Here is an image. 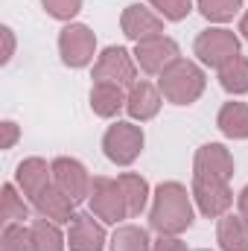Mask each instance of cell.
I'll use <instances>...</instances> for the list:
<instances>
[{"label":"cell","instance_id":"1","mask_svg":"<svg viewBox=\"0 0 248 251\" xmlns=\"http://www.w3.org/2000/svg\"><path fill=\"white\" fill-rule=\"evenodd\" d=\"M193 193H187L178 181H161L152 193V207H149V228L158 234L178 237L193 225Z\"/></svg>","mask_w":248,"mask_h":251},{"label":"cell","instance_id":"2","mask_svg":"<svg viewBox=\"0 0 248 251\" xmlns=\"http://www.w3.org/2000/svg\"><path fill=\"white\" fill-rule=\"evenodd\" d=\"M204 85H207L204 70L190 59H175L158 76V88H161L164 100L173 105H193L204 94Z\"/></svg>","mask_w":248,"mask_h":251},{"label":"cell","instance_id":"3","mask_svg":"<svg viewBox=\"0 0 248 251\" xmlns=\"http://www.w3.org/2000/svg\"><path fill=\"white\" fill-rule=\"evenodd\" d=\"M143 143H146V134L134 120H117L102 134V152L117 167L134 164L140 158V152H143Z\"/></svg>","mask_w":248,"mask_h":251},{"label":"cell","instance_id":"4","mask_svg":"<svg viewBox=\"0 0 248 251\" xmlns=\"http://www.w3.org/2000/svg\"><path fill=\"white\" fill-rule=\"evenodd\" d=\"M88 204H91V213L105 222V225H117L128 216V201H125L123 187L117 184V178H108V176H97L91 181V196H88Z\"/></svg>","mask_w":248,"mask_h":251},{"label":"cell","instance_id":"5","mask_svg":"<svg viewBox=\"0 0 248 251\" xmlns=\"http://www.w3.org/2000/svg\"><path fill=\"white\" fill-rule=\"evenodd\" d=\"M193 53L198 56V62L204 67H225L231 59L240 56V38L234 29H225V26H210L204 32H198L196 44H193Z\"/></svg>","mask_w":248,"mask_h":251},{"label":"cell","instance_id":"6","mask_svg":"<svg viewBox=\"0 0 248 251\" xmlns=\"http://www.w3.org/2000/svg\"><path fill=\"white\" fill-rule=\"evenodd\" d=\"M94 82H105V85H117L128 91L137 82V62L134 53H128L125 47H105L97 62H94Z\"/></svg>","mask_w":248,"mask_h":251},{"label":"cell","instance_id":"7","mask_svg":"<svg viewBox=\"0 0 248 251\" xmlns=\"http://www.w3.org/2000/svg\"><path fill=\"white\" fill-rule=\"evenodd\" d=\"M59 56L67 67H88L97 56V35L85 24H67L59 32Z\"/></svg>","mask_w":248,"mask_h":251},{"label":"cell","instance_id":"8","mask_svg":"<svg viewBox=\"0 0 248 251\" xmlns=\"http://www.w3.org/2000/svg\"><path fill=\"white\" fill-rule=\"evenodd\" d=\"M193 201L196 207L210 216V219H219L231 210L234 204V193L228 187V181L222 178H210V176H193Z\"/></svg>","mask_w":248,"mask_h":251},{"label":"cell","instance_id":"9","mask_svg":"<svg viewBox=\"0 0 248 251\" xmlns=\"http://www.w3.org/2000/svg\"><path fill=\"white\" fill-rule=\"evenodd\" d=\"M175 59H181V53H178V44L170 35H155V38H146V41L134 44V62L149 76H161Z\"/></svg>","mask_w":248,"mask_h":251},{"label":"cell","instance_id":"10","mask_svg":"<svg viewBox=\"0 0 248 251\" xmlns=\"http://www.w3.org/2000/svg\"><path fill=\"white\" fill-rule=\"evenodd\" d=\"M91 181H94V178L88 176V170H85L82 161L64 158V155L53 161V184L62 190L64 196H70L76 204L91 196Z\"/></svg>","mask_w":248,"mask_h":251},{"label":"cell","instance_id":"11","mask_svg":"<svg viewBox=\"0 0 248 251\" xmlns=\"http://www.w3.org/2000/svg\"><path fill=\"white\" fill-rule=\"evenodd\" d=\"M120 26H123V35L131 38L134 44L137 41H146V38H155V35H164V18L143 6V3H131L123 9V18H120Z\"/></svg>","mask_w":248,"mask_h":251},{"label":"cell","instance_id":"12","mask_svg":"<svg viewBox=\"0 0 248 251\" xmlns=\"http://www.w3.org/2000/svg\"><path fill=\"white\" fill-rule=\"evenodd\" d=\"M108 243L102 222L94 213H76L67 225V249L70 251H102Z\"/></svg>","mask_w":248,"mask_h":251},{"label":"cell","instance_id":"13","mask_svg":"<svg viewBox=\"0 0 248 251\" xmlns=\"http://www.w3.org/2000/svg\"><path fill=\"white\" fill-rule=\"evenodd\" d=\"M161 105H164V94H161V88L152 85V82H143V79H140V82H134V85L128 88V94H125V111H128V117H131L134 123H146V120L158 117Z\"/></svg>","mask_w":248,"mask_h":251},{"label":"cell","instance_id":"14","mask_svg":"<svg viewBox=\"0 0 248 251\" xmlns=\"http://www.w3.org/2000/svg\"><path fill=\"white\" fill-rule=\"evenodd\" d=\"M193 176H210V178L231 181V176H234V155L222 143H204V146L196 149Z\"/></svg>","mask_w":248,"mask_h":251},{"label":"cell","instance_id":"15","mask_svg":"<svg viewBox=\"0 0 248 251\" xmlns=\"http://www.w3.org/2000/svg\"><path fill=\"white\" fill-rule=\"evenodd\" d=\"M32 207H35V213H38L41 219H50V222H56V225H70V219L76 216V210H73L76 201H73L70 196H64L56 184H47V187L41 190V193L32 199Z\"/></svg>","mask_w":248,"mask_h":251},{"label":"cell","instance_id":"16","mask_svg":"<svg viewBox=\"0 0 248 251\" xmlns=\"http://www.w3.org/2000/svg\"><path fill=\"white\" fill-rule=\"evenodd\" d=\"M15 184L32 201L47 184H53V164H47L44 158H26V161H21L18 170H15Z\"/></svg>","mask_w":248,"mask_h":251},{"label":"cell","instance_id":"17","mask_svg":"<svg viewBox=\"0 0 248 251\" xmlns=\"http://www.w3.org/2000/svg\"><path fill=\"white\" fill-rule=\"evenodd\" d=\"M216 243L222 251H248V219L243 213H225L216 225Z\"/></svg>","mask_w":248,"mask_h":251},{"label":"cell","instance_id":"18","mask_svg":"<svg viewBox=\"0 0 248 251\" xmlns=\"http://www.w3.org/2000/svg\"><path fill=\"white\" fill-rule=\"evenodd\" d=\"M125 94H128V91L117 88V85L94 82V88H91V111H94L97 117H102V120L117 117L125 108Z\"/></svg>","mask_w":248,"mask_h":251},{"label":"cell","instance_id":"19","mask_svg":"<svg viewBox=\"0 0 248 251\" xmlns=\"http://www.w3.org/2000/svg\"><path fill=\"white\" fill-rule=\"evenodd\" d=\"M216 126L231 140H248V102H225L219 108Z\"/></svg>","mask_w":248,"mask_h":251},{"label":"cell","instance_id":"20","mask_svg":"<svg viewBox=\"0 0 248 251\" xmlns=\"http://www.w3.org/2000/svg\"><path fill=\"white\" fill-rule=\"evenodd\" d=\"M117 184H120L123 193H125L128 216H140V213L146 210V204H149V196H152L149 181H146L140 173H123V176H117Z\"/></svg>","mask_w":248,"mask_h":251},{"label":"cell","instance_id":"21","mask_svg":"<svg viewBox=\"0 0 248 251\" xmlns=\"http://www.w3.org/2000/svg\"><path fill=\"white\" fill-rule=\"evenodd\" d=\"M32 234V251H64L67 249V237L62 234V228L50 219H35L29 225Z\"/></svg>","mask_w":248,"mask_h":251},{"label":"cell","instance_id":"22","mask_svg":"<svg viewBox=\"0 0 248 251\" xmlns=\"http://www.w3.org/2000/svg\"><path fill=\"white\" fill-rule=\"evenodd\" d=\"M219 85L231 97L248 94V59L246 56H237V59H231L225 67H219Z\"/></svg>","mask_w":248,"mask_h":251},{"label":"cell","instance_id":"23","mask_svg":"<svg viewBox=\"0 0 248 251\" xmlns=\"http://www.w3.org/2000/svg\"><path fill=\"white\" fill-rule=\"evenodd\" d=\"M0 219L3 225H15V222H26L29 219V207L24 201V193L18 184H3V196H0Z\"/></svg>","mask_w":248,"mask_h":251},{"label":"cell","instance_id":"24","mask_svg":"<svg viewBox=\"0 0 248 251\" xmlns=\"http://www.w3.org/2000/svg\"><path fill=\"white\" fill-rule=\"evenodd\" d=\"M111 251H152L149 231L140 225H120L111 237Z\"/></svg>","mask_w":248,"mask_h":251},{"label":"cell","instance_id":"25","mask_svg":"<svg viewBox=\"0 0 248 251\" xmlns=\"http://www.w3.org/2000/svg\"><path fill=\"white\" fill-rule=\"evenodd\" d=\"M196 6L210 24H228L240 15L243 0H196Z\"/></svg>","mask_w":248,"mask_h":251},{"label":"cell","instance_id":"26","mask_svg":"<svg viewBox=\"0 0 248 251\" xmlns=\"http://www.w3.org/2000/svg\"><path fill=\"white\" fill-rule=\"evenodd\" d=\"M0 251H32V234H29V225H24V222L3 225V234H0Z\"/></svg>","mask_w":248,"mask_h":251},{"label":"cell","instance_id":"27","mask_svg":"<svg viewBox=\"0 0 248 251\" xmlns=\"http://www.w3.org/2000/svg\"><path fill=\"white\" fill-rule=\"evenodd\" d=\"M164 21H184L193 12V0H149Z\"/></svg>","mask_w":248,"mask_h":251},{"label":"cell","instance_id":"28","mask_svg":"<svg viewBox=\"0 0 248 251\" xmlns=\"http://www.w3.org/2000/svg\"><path fill=\"white\" fill-rule=\"evenodd\" d=\"M44 12L56 21H64V24H73V18L82 12V0H41Z\"/></svg>","mask_w":248,"mask_h":251},{"label":"cell","instance_id":"29","mask_svg":"<svg viewBox=\"0 0 248 251\" xmlns=\"http://www.w3.org/2000/svg\"><path fill=\"white\" fill-rule=\"evenodd\" d=\"M0 131H3V137H0V149H12L15 143H18V137H21V128L15 120H3L0 123Z\"/></svg>","mask_w":248,"mask_h":251},{"label":"cell","instance_id":"30","mask_svg":"<svg viewBox=\"0 0 248 251\" xmlns=\"http://www.w3.org/2000/svg\"><path fill=\"white\" fill-rule=\"evenodd\" d=\"M152 251H187V243L184 240H178V237L161 234V237L152 243Z\"/></svg>","mask_w":248,"mask_h":251},{"label":"cell","instance_id":"31","mask_svg":"<svg viewBox=\"0 0 248 251\" xmlns=\"http://www.w3.org/2000/svg\"><path fill=\"white\" fill-rule=\"evenodd\" d=\"M0 35H3V56H0V62L9 64L12 62V56H15V32H12V26H0Z\"/></svg>","mask_w":248,"mask_h":251},{"label":"cell","instance_id":"32","mask_svg":"<svg viewBox=\"0 0 248 251\" xmlns=\"http://www.w3.org/2000/svg\"><path fill=\"white\" fill-rule=\"evenodd\" d=\"M237 207H240V213H243V216L248 219V184L243 187V193L237 196Z\"/></svg>","mask_w":248,"mask_h":251},{"label":"cell","instance_id":"33","mask_svg":"<svg viewBox=\"0 0 248 251\" xmlns=\"http://www.w3.org/2000/svg\"><path fill=\"white\" fill-rule=\"evenodd\" d=\"M240 32H243V38L248 41V9H246V15H243V21H240Z\"/></svg>","mask_w":248,"mask_h":251},{"label":"cell","instance_id":"34","mask_svg":"<svg viewBox=\"0 0 248 251\" xmlns=\"http://www.w3.org/2000/svg\"><path fill=\"white\" fill-rule=\"evenodd\" d=\"M198 251H207V249H198Z\"/></svg>","mask_w":248,"mask_h":251}]
</instances>
